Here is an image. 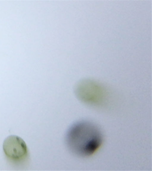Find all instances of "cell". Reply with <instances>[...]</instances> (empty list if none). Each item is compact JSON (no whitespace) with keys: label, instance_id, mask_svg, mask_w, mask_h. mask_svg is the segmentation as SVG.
<instances>
[{"label":"cell","instance_id":"obj_1","mask_svg":"<svg viewBox=\"0 0 152 171\" xmlns=\"http://www.w3.org/2000/svg\"><path fill=\"white\" fill-rule=\"evenodd\" d=\"M66 142L70 151L80 157L94 154L102 145L101 133L94 125L85 121L73 124L68 131Z\"/></svg>","mask_w":152,"mask_h":171},{"label":"cell","instance_id":"obj_2","mask_svg":"<svg viewBox=\"0 0 152 171\" xmlns=\"http://www.w3.org/2000/svg\"><path fill=\"white\" fill-rule=\"evenodd\" d=\"M74 92L80 101L91 105L101 103L106 96L103 88L96 82L90 79H83L78 82L75 86Z\"/></svg>","mask_w":152,"mask_h":171},{"label":"cell","instance_id":"obj_3","mask_svg":"<svg viewBox=\"0 0 152 171\" xmlns=\"http://www.w3.org/2000/svg\"><path fill=\"white\" fill-rule=\"evenodd\" d=\"M3 147L6 156L12 161L22 162L28 156V148L25 142L17 136L12 135L7 137L4 140Z\"/></svg>","mask_w":152,"mask_h":171}]
</instances>
